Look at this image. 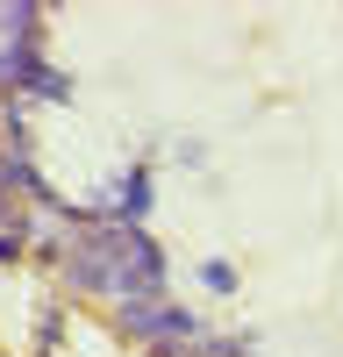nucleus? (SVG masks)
Here are the masks:
<instances>
[{"label": "nucleus", "instance_id": "f03ea898", "mask_svg": "<svg viewBox=\"0 0 343 357\" xmlns=\"http://www.w3.org/2000/svg\"><path fill=\"white\" fill-rule=\"evenodd\" d=\"M200 357H243V350L236 343H215V350H200Z\"/></svg>", "mask_w": 343, "mask_h": 357}, {"label": "nucleus", "instance_id": "f257e3e1", "mask_svg": "<svg viewBox=\"0 0 343 357\" xmlns=\"http://www.w3.org/2000/svg\"><path fill=\"white\" fill-rule=\"evenodd\" d=\"M72 279L79 286H93V293H114V301H158V279H165V264L151 250V236L129 229V222H100V229H86V243L72 250Z\"/></svg>", "mask_w": 343, "mask_h": 357}]
</instances>
